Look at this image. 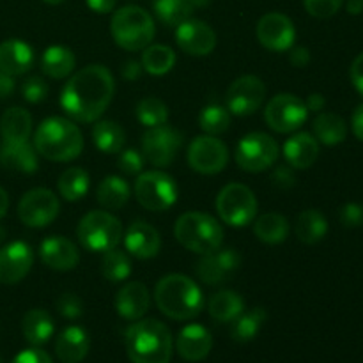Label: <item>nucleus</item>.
Returning <instances> with one entry per match:
<instances>
[{"mask_svg": "<svg viewBox=\"0 0 363 363\" xmlns=\"http://www.w3.org/2000/svg\"><path fill=\"white\" fill-rule=\"evenodd\" d=\"M266 98V85L255 74L236 78L227 89V110L234 116H252L262 106Z\"/></svg>", "mask_w": 363, "mask_h": 363, "instance_id": "ddd939ff", "label": "nucleus"}, {"mask_svg": "<svg viewBox=\"0 0 363 363\" xmlns=\"http://www.w3.org/2000/svg\"><path fill=\"white\" fill-rule=\"evenodd\" d=\"M112 38L128 52L145 50L155 38V21L145 9L138 6L121 7L110 23Z\"/></svg>", "mask_w": 363, "mask_h": 363, "instance_id": "423d86ee", "label": "nucleus"}, {"mask_svg": "<svg viewBox=\"0 0 363 363\" xmlns=\"http://www.w3.org/2000/svg\"><path fill=\"white\" fill-rule=\"evenodd\" d=\"M74 66H77V57L66 46H48L41 55L43 73L55 80L66 78L67 74L73 73Z\"/></svg>", "mask_w": 363, "mask_h": 363, "instance_id": "c756f323", "label": "nucleus"}, {"mask_svg": "<svg viewBox=\"0 0 363 363\" xmlns=\"http://www.w3.org/2000/svg\"><path fill=\"white\" fill-rule=\"evenodd\" d=\"M151 305V294L142 282H128L117 293V314L126 321H138L145 315Z\"/></svg>", "mask_w": 363, "mask_h": 363, "instance_id": "5701e85b", "label": "nucleus"}, {"mask_svg": "<svg viewBox=\"0 0 363 363\" xmlns=\"http://www.w3.org/2000/svg\"><path fill=\"white\" fill-rule=\"evenodd\" d=\"M240 266L241 255L236 250L218 248V250L202 255V259L195 266V273L208 286H220V284L229 282Z\"/></svg>", "mask_w": 363, "mask_h": 363, "instance_id": "dca6fc26", "label": "nucleus"}, {"mask_svg": "<svg viewBox=\"0 0 363 363\" xmlns=\"http://www.w3.org/2000/svg\"><path fill=\"white\" fill-rule=\"evenodd\" d=\"M340 223L347 229H357L363 225V204L360 202H347L339 211Z\"/></svg>", "mask_w": 363, "mask_h": 363, "instance_id": "09e8293b", "label": "nucleus"}, {"mask_svg": "<svg viewBox=\"0 0 363 363\" xmlns=\"http://www.w3.org/2000/svg\"><path fill=\"white\" fill-rule=\"evenodd\" d=\"M346 7H347V13L350 14H362L363 13V0H347Z\"/></svg>", "mask_w": 363, "mask_h": 363, "instance_id": "052dcab7", "label": "nucleus"}, {"mask_svg": "<svg viewBox=\"0 0 363 363\" xmlns=\"http://www.w3.org/2000/svg\"><path fill=\"white\" fill-rule=\"evenodd\" d=\"M130 195V186L119 176L105 177L96 190L98 202L105 209H121L128 202Z\"/></svg>", "mask_w": 363, "mask_h": 363, "instance_id": "e433bc0d", "label": "nucleus"}, {"mask_svg": "<svg viewBox=\"0 0 363 363\" xmlns=\"http://www.w3.org/2000/svg\"><path fill=\"white\" fill-rule=\"evenodd\" d=\"M101 273L108 282H123L131 275V261L130 255L124 250H112L105 252L101 261Z\"/></svg>", "mask_w": 363, "mask_h": 363, "instance_id": "a19ab883", "label": "nucleus"}, {"mask_svg": "<svg viewBox=\"0 0 363 363\" xmlns=\"http://www.w3.org/2000/svg\"><path fill=\"white\" fill-rule=\"evenodd\" d=\"M142 69L147 71L149 74L162 77L167 74L176 64V53L170 46L165 45H152L147 46L142 53Z\"/></svg>", "mask_w": 363, "mask_h": 363, "instance_id": "4c0bfd02", "label": "nucleus"}, {"mask_svg": "<svg viewBox=\"0 0 363 363\" xmlns=\"http://www.w3.org/2000/svg\"><path fill=\"white\" fill-rule=\"evenodd\" d=\"M294 233H296V238L301 243L315 245L328 233V222L318 209H307V211L300 213V216H298Z\"/></svg>", "mask_w": 363, "mask_h": 363, "instance_id": "72a5a7b5", "label": "nucleus"}, {"mask_svg": "<svg viewBox=\"0 0 363 363\" xmlns=\"http://www.w3.org/2000/svg\"><path fill=\"white\" fill-rule=\"evenodd\" d=\"M216 211L227 225L247 227L257 215V199L245 184L230 183L220 190Z\"/></svg>", "mask_w": 363, "mask_h": 363, "instance_id": "6e6552de", "label": "nucleus"}, {"mask_svg": "<svg viewBox=\"0 0 363 363\" xmlns=\"http://www.w3.org/2000/svg\"><path fill=\"white\" fill-rule=\"evenodd\" d=\"M181 145H183V135L165 124L149 128L142 138V152L145 160L155 167L170 165Z\"/></svg>", "mask_w": 363, "mask_h": 363, "instance_id": "2eb2a0df", "label": "nucleus"}, {"mask_svg": "<svg viewBox=\"0 0 363 363\" xmlns=\"http://www.w3.org/2000/svg\"><path fill=\"white\" fill-rule=\"evenodd\" d=\"M213 337L204 326L188 325L179 332L176 340V350L186 362H201L211 353Z\"/></svg>", "mask_w": 363, "mask_h": 363, "instance_id": "4be33fe9", "label": "nucleus"}, {"mask_svg": "<svg viewBox=\"0 0 363 363\" xmlns=\"http://www.w3.org/2000/svg\"><path fill=\"white\" fill-rule=\"evenodd\" d=\"M279 144L269 135L254 131L245 135L236 145V163L245 172H264L279 160Z\"/></svg>", "mask_w": 363, "mask_h": 363, "instance_id": "9d476101", "label": "nucleus"}, {"mask_svg": "<svg viewBox=\"0 0 363 363\" xmlns=\"http://www.w3.org/2000/svg\"><path fill=\"white\" fill-rule=\"evenodd\" d=\"M91 339L80 326H69L64 330L55 342V353L62 363H80L87 357Z\"/></svg>", "mask_w": 363, "mask_h": 363, "instance_id": "a878e982", "label": "nucleus"}, {"mask_svg": "<svg viewBox=\"0 0 363 363\" xmlns=\"http://www.w3.org/2000/svg\"><path fill=\"white\" fill-rule=\"evenodd\" d=\"M39 257L48 268L55 272H69L80 261L78 247L64 236H48L39 247Z\"/></svg>", "mask_w": 363, "mask_h": 363, "instance_id": "aec40b11", "label": "nucleus"}, {"mask_svg": "<svg viewBox=\"0 0 363 363\" xmlns=\"http://www.w3.org/2000/svg\"><path fill=\"white\" fill-rule=\"evenodd\" d=\"M4 238H6V230H4L2 227H0V241H2Z\"/></svg>", "mask_w": 363, "mask_h": 363, "instance_id": "0e129e2a", "label": "nucleus"}, {"mask_svg": "<svg viewBox=\"0 0 363 363\" xmlns=\"http://www.w3.org/2000/svg\"><path fill=\"white\" fill-rule=\"evenodd\" d=\"M87 6L91 7L94 13L106 14L116 7V0H87Z\"/></svg>", "mask_w": 363, "mask_h": 363, "instance_id": "6e6d98bb", "label": "nucleus"}, {"mask_svg": "<svg viewBox=\"0 0 363 363\" xmlns=\"http://www.w3.org/2000/svg\"><path fill=\"white\" fill-rule=\"evenodd\" d=\"M32 133V117L30 113L20 106L6 110L0 119V135L6 144H20L28 142Z\"/></svg>", "mask_w": 363, "mask_h": 363, "instance_id": "cd10ccee", "label": "nucleus"}, {"mask_svg": "<svg viewBox=\"0 0 363 363\" xmlns=\"http://www.w3.org/2000/svg\"><path fill=\"white\" fill-rule=\"evenodd\" d=\"M34 264V252L23 241H13L0 248V284L21 282Z\"/></svg>", "mask_w": 363, "mask_h": 363, "instance_id": "6ab92c4d", "label": "nucleus"}, {"mask_svg": "<svg viewBox=\"0 0 363 363\" xmlns=\"http://www.w3.org/2000/svg\"><path fill=\"white\" fill-rule=\"evenodd\" d=\"M344 0H303V6L311 16L325 20V18H332L333 14L339 13L342 7Z\"/></svg>", "mask_w": 363, "mask_h": 363, "instance_id": "c03bdc74", "label": "nucleus"}, {"mask_svg": "<svg viewBox=\"0 0 363 363\" xmlns=\"http://www.w3.org/2000/svg\"><path fill=\"white\" fill-rule=\"evenodd\" d=\"M268 319V312L262 307L252 308L250 312H241L236 319L233 321V328H230V337L233 340L240 344H247L257 337L261 332L262 325Z\"/></svg>", "mask_w": 363, "mask_h": 363, "instance_id": "f704fd0d", "label": "nucleus"}, {"mask_svg": "<svg viewBox=\"0 0 363 363\" xmlns=\"http://www.w3.org/2000/svg\"><path fill=\"white\" fill-rule=\"evenodd\" d=\"M199 124L202 131L208 135H220L229 130L230 126V112L222 105H208L202 108L199 116Z\"/></svg>", "mask_w": 363, "mask_h": 363, "instance_id": "37998d69", "label": "nucleus"}, {"mask_svg": "<svg viewBox=\"0 0 363 363\" xmlns=\"http://www.w3.org/2000/svg\"><path fill=\"white\" fill-rule=\"evenodd\" d=\"M53 330H55V325H53L52 315L46 311H43V308H32V311L25 314L23 321H21L23 337L34 347H39L48 342L53 335Z\"/></svg>", "mask_w": 363, "mask_h": 363, "instance_id": "c85d7f7f", "label": "nucleus"}, {"mask_svg": "<svg viewBox=\"0 0 363 363\" xmlns=\"http://www.w3.org/2000/svg\"><path fill=\"white\" fill-rule=\"evenodd\" d=\"M152 7L160 20L170 27H177L191 16L194 0H152Z\"/></svg>", "mask_w": 363, "mask_h": 363, "instance_id": "ea45409f", "label": "nucleus"}, {"mask_svg": "<svg viewBox=\"0 0 363 363\" xmlns=\"http://www.w3.org/2000/svg\"><path fill=\"white\" fill-rule=\"evenodd\" d=\"M34 147L50 162H71L84 147L80 128L64 117H48L34 133Z\"/></svg>", "mask_w": 363, "mask_h": 363, "instance_id": "20e7f679", "label": "nucleus"}, {"mask_svg": "<svg viewBox=\"0 0 363 363\" xmlns=\"http://www.w3.org/2000/svg\"><path fill=\"white\" fill-rule=\"evenodd\" d=\"M351 128H353L354 137L363 142V105H358L354 108L353 117H351Z\"/></svg>", "mask_w": 363, "mask_h": 363, "instance_id": "5fc2aeb1", "label": "nucleus"}, {"mask_svg": "<svg viewBox=\"0 0 363 363\" xmlns=\"http://www.w3.org/2000/svg\"><path fill=\"white\" fill-rule=\"evenodd\" d=\"M124 247L128 254L138 259L156 257L162 248V238L152 225L145 222L131 223L124 234Z\"/></svg>", "mask_w": 363, "mask_h": 363, "instance_id": "412c9836", "label": "nucleus"}, {"mask_svg": "<svg viewBox=\"0 0 363 363\" xmlns=\"http://www.w3.org/2000/svg\"><path fill=\"white\" fill-rule=\"evenodd\" d=\"M43 2L50 4V6H59V4H64L66 0H43Z\"/></svg>", "mask_w": 363, "mask_h": 363, "instance_id": "e2e57ef3", "label": "nucleus"}, {"mask_svg": "<svg viewBox=\"0 0 363 363\" xmlns=\"http://www.w3.org/2000/svg\"><path fill=\"white\" fill-rule=\"evenodd\" d=\"M14 91V80L11 74L4 73L0 69V98H7V96L13 94Z\"/></svg>", "mask_w": 363, "mask_h": 363, "instance_id": "4d7b16f0", "label": "nucleus"}, {"mask_svg": "<svg viewBox=\"0 0 363 363\" xmlns=\"http://www.w3.org/2000/svg\"><path fill=\"white\" fill-rule=\"evenodd\" d=\"M257 39L272 52H287L294 46L296 28L289 16L282 13H268L259 20Z\"/></svg>", "mask_w": 363, "mask_h": 363, "instance_id": "f3484780", "label": "nucleus"}, {"mask_svg": "<svg viewBox=\"0 0 363 363\" xmlns=\"http://www.w3.org/2000/svg\"><path fill=\"white\" fill-rule=\"evenodd\" d=\"M0 163L6 169L16 170L21 174H34L38 170V151L28 142L20 144H6L0 147Z\"/></svg>", "mask_w": 363, "mask_h": 363, "instance_id": "bb28decb", "label": "nucleus"}, {"mask_svg": "<svg viewBox=\"0 0 363 363\" xmlns=\"http://www.w3.org/2000/svg\"><path fill=\"white\" fill-rule=\"evenodd\" d=\"M243 298L234 291H218L213 294L208 305L209 315L218 323H233L243 312Z\"/></svg>", "mask_w": 363, "mask_h": 363, "instance_id": "473e14b6", "label": "nucleus"}, {"mask_svg": "<svg viewBox=\"0 0 363 363\" xmlns=\"http://www.w3.org/2000/svg\"><path fill=\"white\" fill-rule=\"evenodd\" d=\"M254 233L266 245L284 243L289 236V222L280 213H266L254 223Z\"/></svg>", "mask_w": 363, "mask_h": 363, "instance_id": "2f4dec72", "label": "nucleus"}, {"mask_svg": "<svg viewBox=\"0 0 363 363\" xmlns=\"http://www.w3.org/2000/svg\"><path fill=\"white\" fill-rule=\"evenodd\" d=\"M7 208H9V195H7V191L0 186V218L6 215Z\"/></svg>", "mask_w": 363, "mask_h": 363, "instance_id": "680f3d73", "label": "nucleus"}, {"mask_svg": "<svg viewBox=\"0 0 363 363\" xmlns=\"http://www.w3.org/2000/svg\"><path fill=\"white\" fill-rule=\"evenodd\" d=\"M142 64L137 62V60H128L123 66V77L128 78V80H135V78L140 77Z\"/></svg>", "mask_w": 363, "mask_h": 363, "instance_id": "13d9d810", "label": "nucleus"}, {"mask_svg": "<svg viewBox=\"0 0 363 363\" xmlns=\"http://www.w3.org/2000/svg\"><path fill=\"white\" fill-rule=\"evenodd\" d=\"M117 165L128 176H137L144 169V156L138 151H135V149H126V151H123L119 155Z\"/></svg>", "mask_w": 363, "mask_h": 363, "instance_id": "de8ad7c7", "label": "nucleus"}, {"mask_svg": "<svg viewBox=\"0 0 363 363\" xmlns=\"http://www.w3.org/2000/svg\"><path fill=\"white\" fill-rule=\"evenodd\" d=\"M112 73L101 64L82 67L69 78L60 94L64 112L78 123H94L105 113L113 98Z\"/></svg>", "mask_w": 363, "mask_h": 363, "instance_id": "f257e3e1", "label": "nucleus"}, {"mask_svg": "<svg viewBox=\"0 0 363 363\" xmlns=\"http://www.w3.org/2000/svg\"><path fill=\"white\" fill-rule=\"evenodd\" d=\"M34 66V50L21 39L0 43V69L11 77H20Z\"/></svg>", "mask_w": 363, "mask_h": 363, "instance_id": "b1692460", "label": "nucleus"}, {"mask_svg": "<svg viewBox=\"0 0 363 363\" xmlns=\"http://www.w3.org/2000/svg\"><path fill=\"white\" fill-rule=\"evenodd\" d=\"M350 77H351V82H353L354 89H357V91L363 96V52L353 60V64H351Z\"/></svg>", "mask_w": 363, "mask_h": 363, "instance_id": "603ef678", "label": "nucleus"}, {"mask_svg": "<svg viewBox=\"0 0 363 363\" xmlns=\"http://www.w3.org/2000/svg\"><path fill=\"white\" fill-rule=\"evenodd\" d=\"M21 96L28 103H41L48 96V84L39 77H30L21 85Z\"/></svg>", "mask_w": 363, "mask_h": 363, "instance_id": "49530a36", "label": "nucleus"}, {"mask_svg": "<svg viewBox=\"0 0 363 363\" xmlns=\"http://www.w3.org/2000/svg\"><path fill=\"white\" fill-rule=\"evenodd\" d=\"M135 197L138 204L149 211H167L177 201V184L169 174L151 170L138 176L135 183Z\"/></svg>", "mask_w": 363, "mask_h": 363, "instance_id": "1a4fd4ad", "label": "nucleus"}, {"mask_svg": "<svg viewBox=\"0 0 363 363\" xmlns=\"http://www.w3.org/2000/svg\"><path fill=\"white\" fill-rule=\"evenodd\" d=\"M176 43L186 55L206 57L215 50L216 34L202 20L188 18L176 28Z\"/></svg>", "mask_w": 363, "mask_h": 363, "instance_id": "a211bd4d", "label": "nucleus"}, {"mask_svg": "<svg viewBox=\"0 0 363 363\" xmlns=\"http://www.w3.org/2000/svg\"><path fill=\"white\" fill-rule=\"evenodd\" d=\"M291 62L298 67H303L311 62V52L303 46H296V48L291 50Z\"/></svg>", "mask_w": 363, "mask_h": 363, "instance_id": "864d4df0", "label": "nucleus"}, {"mask_svg": "<svg viewBox=\"0 0 363 363\" xmlns=\"http://www.w3.org/2000/svg\"><path fill=\"white\" fill-rule=\"evenodd\" d=\"M124 342L133 363H169L172 358V335L158 319H138L128 328Z\"/></svg>", "mask_w": 363, "mask_h": 363, "instance_id": "f03ea898", "label": "nucleus"}, {"mask_svg": "<svg viewBox=\"0 0 363 363\" xmlns=\"http://www.w3.org/2000/svg\"><path fill=\"white\" fill-rule=\"evenodd\" d=\"M13 363H53L52 358L48 357V353H45L39 347H30V350L21 351L20 354H16Z\"/></svg>", "mask_w": 363, "mask_h": 363, "instance_id": "3c124183", "label": "nucleus"}, {"mask_svg": "<svg viewBox=\"0 0 363 363\" xmlns=\"http://www.w3.org/2000/svg\"><path fill=\"white\" fill-rule=\"evenodd\" d=\"M92 140L94 145L105 155H116L121 152L126 142V135L116 121H98L92 128Z\"/></svg>", "mask_w": 363, "mask_h": 363, "instance_id": "7c9ffc66", "label": "nucleus"}, {"mask_svg": "<svg viewBox=\"0 0 363 363\" xmlns=\"http://www.w3.org/2000/svg\"><path fill=\"white\" fill-rule=\"evenodd\" d=\"M308 108L303 99L294 94H279L269 99L264 110L268 126L277 133H293L305 124Z\"/></svg>", "mask_w": 363, "mask_h": 363, "instance_id": "9b49d317", "label": "nucleus"}, {"mask_svg": "<svg viewBox=\"0 0 363 363\" xmlns=\"http://www.w3.org/2000/svg\"><path fill=\"white\" fill-rule=\"evenodd\" d=\"M60 202L48 188H34L21 197L18 204V216L27 227L41 229L57 218Z\"/></svg>", "mask_w": 363, "mask_h": 363, "instance_id": "f8f14e48", "label": "nucleus"}, {"mask_svg": "<svg viewBox=\"0 0 363 363\" xmlns=\"http://www.w3.org/2000/svg\"><path fill=\"white\" fill-rule=\"evenodd\" d=\"M305 105H307L308 112H321L326 105V99L321 94H311Z\"/></svg>", "mask_w": 363, "mask_h": 363, "instance_id": "bf43d9fd", "label": "nucleus"}, {"mask_svg": "<svg viewBox=\"0 0 363 363\" xmlns=\"http://www.w3.org/2000/svg\"><path fill=\"white\" fill-rule=\"evenodd\" d=\"M57 311L62 318L67 319H78L84 314V301L80 300V296L73 293H64L57 298Z\"/></svg>", "mask_w": 363, "mask_h": 363, "instance_id": "a18cd8bd", "label": "nucleus"}, {"mask_svg": "<svg viewBox=\"0 0 363 363\" xmlns=\"http://www.w3.org/2000/svg\"><path fill=\"white\" fill-rule=\"evenodd\" d=\"M155 300L160 311L176 321H190L202 311L204 298L197 284L186 275L172 273L156 284Z\"/></svg>", "mask_w": 363, "mask_h": 363, "instance_id": "7ed1b4c3", "label": "nucleus"}, {"mask_svg": "<svg viewBox=\"0 0 363 363\" xmlns=\"http://www.w3.org/2000/svg\"><path fill=\"white\" fill-rule=\"evenodd\" d=\"M137 117L145 128L162 126L169 121V106L155 96H147L137 105Z\"/></svg>", "mask_w": 363, "mask_h": 363, "instance_id": "79ce46f5", "label": "nucleus"}, {"mask_svg": "<svg viewBox=\"0 0 363 363\" xmlns=\"http://www.w3.org/2000/svg\"><path fill=\"white\" fill-rule=\"evenodd\" d=\"M227 162H229L227 145L213 135L197 137L188 147V163L199 174L211 176L222 172L227 167Z\"/></svg>", "mask_w": 363, "mask_h": 363, "instance_id": "4468645a", "label": "nucleus"}, {"mask_svg": "<svg viewBox=\"0 0 363 363\" xmlns=\"http://www.w3.org/2000/svg\"><path fill=\"white\" fill-rule=\"evenodd\" d=\"M174 234L186 250L201 255L218 250L223 243V229L218 220L201 211L181 215L174 227Z\"/></svg>", "mask_w": 363, "mask_h": 363, "instance_id": "39448f33", "label": "nucleus"}, {"mask_svg": "<svg viewBox=\"0 0 363 363\" xmlns=\"http://www.w3.org/2000/svg\"><path fill=\"white\" fill-rule=\"evenodd\" d=\"M314 135L325 145H337L346 140L347 126L337 113L323 112L314 121Z\"/></svg>", "mask_w": 363, "mask_h": 363, "instance_id": "c9c22d12", "label": "nucleus"}, {"mask_svg": "<svg viewBox=\"0 0 363 363\" xmlns=\"http://www.w3.org/2000/svg\"><path fill=\"white\" fill-rule=\"evenodd\" d=\"M89 184H91L89 174L84 169H80V167H71V169L64 170L62 176L59 177L57 186H59V194L66 201L74 202L87 195Z\"/></svg>", "mask_w": 363, "mask_h": 363, "instance_id": "58836bf2", "label": "nucleus"}, {"mask_svg": "<svg viewBox=\"0 0 363 363\" xmlns=\"http://www.w3.org/2000/svg\"><path fill=\"white\" fill-rule=\"evenodd\" d=\"M78 241L89 252H108L123 240V223L108 211H91L80 220Z\"/></svg>", "mask_w": 363, "mask_h": 363, "instance_id": "0eeeda50", "label": "nucleus"}, {"mask_svg": "<svg viewBox=\"0 0 363 363\" xmlns=\"http://www.w3.org/2000/svg\"><path fill=\"white\" fill-rule=\"evenodd\" d=\"M284 156L287 160V165H291L293 169H311L319 156L318 138L305 131L293 135L284 144Z\"/></svg>", "mask_w": 363, "mask_h": 363, "instance_id": "393cba45", "label": "nucleus"}, {"mask_svg": "<svg viewBox=\"0 0 363 363\" xmlns=\"http://www.w3.org/2000/svg\"><path fill=\"white\" fill-rule=\"evenodd\" d=\"M272 181L277 188H280V190H289V188H293L294 184H296V176H294L293 167L280 165L279 169L273 172Z\"/></svg>", "mask_w": 363, "mask_h": 363, "instance_id": "8fccbe9b", "label": "nucleus"}]
</instances>
